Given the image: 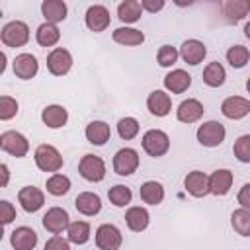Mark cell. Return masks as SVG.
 Wrapping results in <instances>:
<instances>
[{"instance_id": "60d3db41", "label": "cell", "mask_w": 250, "mask_h": 250, "mask_svg": "<svg viewBox=\"0 0 250 250\" xmlns=\"http://www.w3.org/2000/svg\"><path fill=\"white\" fill-rule=\"evenodd\" d=\"M178 49L172 47V45H162L158 49V55H156V61L160 66H172L176 61H178Z\"/></svg>"}, {"instance_id": "f1b7e54d", "label": "cell", "mask_w": 250, "mask_h": 250, "mask_svg": "<svg viewBox=\"0 0 250 250\" xmlns=\"http://www.w3.org/2000/svg\"><path fill=\"white\" fill-rule=\"evenodd\" d=\"M141 14H143V8H141V2H137V0H123L117 6V18L123 23H135V21H139L141 20Z\"/></svg>"}, {"instance_id": "5b68a950", "label": "cell", "mask_w": 250, "mask_h": 250, "mask_svg": "<svg viewBox=\"0 0 250 250\" xmlns=\"http://www.w3.org/2000/svg\"><path fill=\"white\" fill-rule=\"evenodd\" d=\"M78 172L88 182H102L105 178V162L96 154H84L78 162Z\"/></svg>"}, {"instance_id": "7a4b0ae2", "label": "cell", "mask_w": 250, "mask_h": 250, "mask_svg": "<svg viewBox=\"0 0 250 250\" xmlns=\"http://www.w3.org/2000/svg\"><path fill=\"white\" fill-rule=\"evenodd\" d=\"M33 158H35L37 168L43 170V172L57 174L62 168V156L53 145H39L33 152Z\"/></svg>"}, {"instance_id": "ac0fdd59", "label": "cell", "mask_w": 250, "mask_h": 250, "mask_svg": "<svg viewBox=\"0 0 250 250\" xmlns=\"http://www.w3.org/2000/svg\"><path fill=\"white\" fill-rule=\"evenodd\" d=\"M146 107L156 117H166L172 111V100L164 90H154L146 98Z\"/></svg>"}, {"instance_id": "484cf974", "label": "cell", "mask_w": 250, "mask_h": 250, "mask_svg": "<svg viewBox=\"0 0 250 250\" xmlns=\"http://www.w3.org/2000/svg\"><path fill=\"white\" fill-rule=\"evenodd\" d=\"M148 221H150V215L145 207H129L125 213V223L133 232L145 230L148 227Z\"/></svg>"}, {"instance_id": "c3c4849f", "label": "cell", "mask_w": 250, "mask_h": 250, "mask_svg": "<svg viewBox=\"0 0 250 250\" xmlns=\"http://www.w3.org/2000/svg\"><path fill=\"white\" fill-rule=\"evenodd\" d=\"M2 236H4V227L0 225V240H2Z\"/></svg>"}, {"instance_id": "3957f363", "label": "cell", "mask_w": 250, "mask_h": 250, "mask_svg": "<svg viewBox=\"0 0 250 250\" xmlns=\"http://www.w3.org/2000/svg\"><path fill=\"white\" fill-rule=\"evenodd\" d=\"M141 143H143L145 152L148 156H154V158L164 156L168 152V148H170V137L164 131H160V129H148L143 135Z\"/></svg>"}, {"instance_id": "5bb4252c", "label": "cell", "mask_w": 250, "mask_h": 250, "mask_svg": "<svg viewBox=\"0 0 250 250\" xmlns=\"http://www.w3.org/2000/svg\"><path fill=\"white\" fill-rule=\"evenodd\" d=\"M178 55L184 59V62L195 66V64H199V62L205 59V55H207V47H205L199 39H188V41L182 43Z\"/></svg>"}, {"instance_id": "8fae6325", "label": "cell", "mask_w": 250, "mask_h": 250, "mask_svg": "<svg viewBox=\"0 0 250 250\" xmlns=\"http://www.w3.org/2000/svg\"><path fill=\"white\" fill-rule=\"evenodd\" d=\"M84 20H86L88 29H90V31H96V33L104 31V29L109 25V21H111L107 8L102 6V4H94V6H90V8L86 10Z\"/></svg>"}, {"instance_id": "836d02e7", "label": "cell", "mask_w": 250, "mask_h": 250, "mask_svg": "<svg viewBox=\"0 0 250 250\" xmlns=\"http://www.w3.org/2000/svg\"><path fill=\"white\" fill-rule=\"evenodd\" d=\"M47 191L51 193V195H55V197H59V195H64L68 189H70V178L68 176H64V174H53L49 180H47Z\"/></svg>"}, {"instance_id": "7402d4cb", "label": "cell", "mask_w": 250, "mask_h": 250, "mask_svg": "<svg viewBox=\"0 0 250 250\" xmlns=\"http://www.w3.org/2000/svg\"><path fill=\"white\" fill-rule=\"evenodd\" d=\"M189 84H191V76L182 68H176L164 76V88L172 94H184L189 88Z\"/></svg>"}, {"instance_id": "f35d334b", "label": "cell", "mask_w": 250, "mask_h": 250, "mask_svg": "<svg viewBox=\"0 0 250 250\" xmlns=\"http://www.w3.org/2000/svg\"><path fill=\"white\" fill-rule=\"evenodd\" d=\"M232 150H234V156H236L240 162H244V164L250 162V135L238 137V139L234 141Z\"/></svg>"}, {"instance_id": "603a6c76", "label": "cell", "mask_w": 250, "mask_h": 250, "mask_svg": "<svg viewBox=\"0 0 250 250\" xmlns=\"http://www.w3.org/2000/svg\"><path fill=\"white\" fill-rule=\"evenodd\" d=\"M41 121L49 127V129H59L62 125H66L68 121V111L62 107V105H47L43 111H41Z\"/></svg>"}, {"instance_id": "ba28073f", "label": "cell", "mask_w": 250, "mask_h": 250, "mask_svg": "<svg viewBox=\"0 0 250 250\" xmlns=\"http://www.w3.org/2000/svg\"><path fill=\"white\" fill-rule=\"evenodd\" d=\"M0 143H2V148L16 156V158H23L29 150V141L20 133V131H6L0 135Z\"/></svg>"}, {"instance_id": "7c38bea8", "label": "cell", "mask_w": 250, "mask_h": 250, "mask_svg": "<svg viewBox=\"0 0 250 250\" xmlns=\"http://www.w3.org/2000/svg\"><path fill=\"white\" fill-rule=\"evenodd\" d=\"M18 201L21 203L23 211L27 213H35L43 207L45 203V193L39 189V188H33V186H25L18 191Z\"/></svg>"}, {"instance_id": "ab89813d", "label": "cell", "mask_w": 250, "mask_h": 250, "mask_svg": "<svg viewBox=\"0 0 250 250\" xmlns=\"http://www.w3.org/2000/svg\"><path fill=\"white\" fill-rule=\"evenodd\" d=\"M18 113V102L12 96H0V121H8L16 117Z\"/></svg>"}, {"instance_id": "7bdbcfd3", "label": "cell", "mask_w": 250, "mask_h": 250, "mask_svg": "<svg viewBox=\"0 0 250 250\" xmlns=\"http://www.w3.org/2000/svg\"><path fill=\"white\" fill-rule=\"evenodd\" d=\"M43 250H70V244L66 238L59 236V234H53L47 242H45V248Z\"/></svg>"}, {"instance_id": "277c9868", "label": "cell", "mask_w": 250, "mask_h": 250, "mask_svg": "<svg viewBox=\"0 0 250 250\" xmlns=\"http://www.w3.org/2000/svg\"><path fill=\"white\" fill-rule=\"evenodd\" d=\"M195 135H197L199 145L213 148V146H219L225 141L227 131H225V125L219 123V121H205L203 125L197 127V133Z\"/></svg>"}, {"instance_id": "d6986e66", "label": "cell", "mask_w": 250, "mask_h": 250, "mask_svg": "<svg viewBox=\"0 0 250 250\" xmlns=\"http://www.w3.org/2000/svg\"><path fill=\"white\" fill-rule=\"evenodd\" d=\"M184 186H186L188 193L193 197H205L209 193V180H207V174L201 170L189 172L184 180Z\"/></svg>"}, {"instance_id": "d6a6232c", "label": "cell", "mask_w": 250, "mask_h": 250, "mask_svg": "<svg viewBox=\"0 0 250 250\" xmlns=\"http://www.w3.org/2000/svg\"><path fill=\"white\" fill-rule=\"evenodd\" d=\"M230 225L240 236H248L250 234V209H244V207L236 209L230 217Z\"/></svg>"}, {"instance_id": "b9f144b4", "label": "cell", "mask_w": 250, "mask_h": 250, "mask_svg": "<svg viewBox=\"0 0 250 250\" xmlns=\"http://www.w3.org/2000/svg\"><path fill=\"white\" fill-rule=\"evenodd\" d=\"M16 219V207L6 201V199H0V225H10L12 221Z\"/></svg>"}, {"instance_id": "f546056e", "label": "cell", "mask_w": 250, "mask_h": 250, "mask_svg": "<svg viewBox=\"0 0 250 250\" xmlns=\"http://www.w3.org/2000/svg\"><path fill=\"white\" fill-rule=\"evenodd\" d=\"M225 78H227V72H225V66L217 61L209 62L205 68H203V82L211 88H219L225 84Z\"/></svg>"}, {"instance_id": "7dc6e473", "label": "cell", "mask_w": 250, "mask_h": 250, "mask_svg": "<svg viewBox=\"0 0 250 250\" xmlns=\"http://www.w3.org/2000/svg\"><path fill=\"white\" fill-rule=\"evenodd\" d=\"M6 64H8V59H6V55L0 51V74H4V70H6Z\"/></svg>"}, {"instance_id": "e0dca14e", "label": "cell", "mask_w": 250, "mask_h": 250, "mask_svg": "<svg viewBox=\"0 0 250 250\" xmlns=\"http://www.w3.org/2000/svg\"><path fill=\"white\" fill-rule=\"evenodd\" d=\"M209 180V193L213 195H227L232 188V172L227 170V168H221V170H215L211 176H207Z\"/></svg>"}, {"instance_id": "8992f818", "label": "cell", "mask_w": 250, "mask_h": 250, "mask_svg": "<svg viewBox=\"0 0 250 250\" xmlns=\"http://www.w3.org/2000/svg\"><path fill=\"white\" fill-rule=\"evenodd\" d=\"M121 242H123V236L115 225L104 223L96 229V246L100 250H119Z\"/></svg>"}, {"instance_id": "681fc988", "label": "cell", "mask_w": 250, "mask_h": 250, "mask_svg": "<svg viewBox=\"0 0 250 250\" xmlns=\"http://www.w3.org/2000/svg\"><path fill=\"white\" fill-rule=\"evenodd\" d=\"M0 148H2V143H0Z\"/></svg>"}, {"instance_id": "9a60e30c", "label": "cell", "mask_w": 250, "mask_h": 250, "mask_svg": "<svg viewBox=\"0 0 250 250\" xmlns=\"http://www.w3.org/2000/svg\"><path fill=\"white\" fill-rule=\"evenodd\" d=\"M12 68H14V74H16L18 78L29 80V78H33V76L37 74L39 62H37V59H35L31 53H21V55H18V57L14 59Z\"/></svg>"}, {"instance_id": "bcb514c9", "label": "cell", "mask_w": 250, "mask_h": 250, "mask_svg": "<svg viewBox=\"0 0 250 250\" xmlns=\"http://www.w3.org/2000/svg\"><path fill=\"white\" fill-rule=\"evenodd\" d=\"M8 182H10V170H8L6 164L0 162V188H6Z\"/></svg>"}, {"instance_id": "1f68e13d", "label": "cell", "mask_w": 250, "mask_h": 250, "mask_svg": "<svg viewBox=\"0 0 250 250\" xmlns=\"http://www.w3.org/2000/svg\"><path fill=\"white\" fill-rule=\"evenodd\" d=\"M66 234H68V242H72V244H86L90 240V225L86 221L68 223Z\"/></svg>"}, {"instance_id": "9c48e42d", "label": "cell", "mask_w": 250, "mask_h": 250, "mask_svg": "<svg viewBox=\"0 0 250 250\" xmlns=\"http://www.w3.org/2000/svg\"><path fill=\"white\" fill-rule=\"evenodd\" d=\"M70 66H72V55L66 49L57 47L47 55V70L53 76H64L70 70Z\"/></svg>"}, {"instance_id": "8d00e7d4", "label": "cell", "mask_w": 250, "mask_h": 250, "mask_svg": "<svg viewBox=\"0 0 250 250\" xmlns=\"http://www.w3.org/2000/svg\"><path fill=\"white\" fill-rule=\"evenodd\" d=\"M117 133H119V137L125 139V141L135 139V137L139 135V121H137L135 117H123V119H119V123H117Z\"/></svg>"}, {"instance_id": "6da1fadb", "label": "cell", "mask_w": 250, "mask_h": 250, "mask_svg": "<svg viewBox=\"0 0 250 250\" xmlns=\"http://www.w3.org/2000/svg\"><path fill=\"white\" fill-rule=\"evenodd\" d=\"M0 39L6 47H14V49L23 47L29 41V27L25 21H20V20L8 21L0 31Z\"/></svg>"}, {"instance_id": "4316f807", "label": "cell", "mask_w": 250, "mask_h": 250, "mask_svg": "<svg viewBox=\"0 0 250 250\" xmlns=\"http://www.w3.org/2000/svg\"><path fill=\"white\" fill-rule=\"evenodd\" d=\"M139 195H141V199H143L145 203H148V205H158V203H162V199H164V188H162L160 182L148 180V182H145V184L141 186Z\"/></svg>"}, {"instance_id": "83f0119b", "label": "cell", "mask_w": 250, "mask_h": 250, "mask_svg": "<svg viewBox=\"0 0 250 250\" xmlns=\"http://www.w3.org/2000/svg\"><path fill=\"white\" fill-rule=\"evenodd\" d=\"M113 41L119 45L135 47V45H141L145 41V33L141 29H135V27H117L113 31Z\"/></svg>"}, {"instance_id": "d590c367", "label": "cell", "mask_w": 250, "mask_h": 250, "mask_svg": "<svg viewBox=\"0 0 250 250\" xmlns=\"http://www.w3.org/2000/svg\"><path fill=\"white\" fill-rule=\"evenodd\" d=\"M107 197H109V201H111L115 207H125V205H129V203H131V197H133V193H131V189H129L127 186H123V184H117V186L109 188V191H107Z\"/></svg>"}, {"instance_id": "4dcf8cb0", "label": "cell", "mask_w": 250, "mask_h": 250, "mask_svg": "<svg viewBox=\"0 0 250 250\" xmlns=\"http://www.w3.org/2000/svg\"><path fill=\"white\" fill-rule=\"evenodd\" d=\"M35 39H37V43H39L41 47H53V45L59 43V39H61V31H59L57 25L45 21V23H41V25L37 27V31H35Z\"/></svg>"}, {"instance_id": "74e56055", "label": "cell", "mask_w": 250, "mask_h": 250, "mask_svg": "<svg viewBox=\"0 0 250 250\" xmlns=\"http://www.w3.org/2000/svg\"><path fill=\"white\" fill-rule=\"evenodd\" d=\"M223 10L227 16H230L234 21L236 20H242L248 16V10H250V4L248 2H242V0H234V2H225L223 4Z\"/></svg>"}, {"instance_id": "cb8c5ba5", "label": "cell", "mask_w": 250, "mask_h": 250, "mask_svg": "<svg viewBox=\"0 0 250 250\" xmlns=\"http://www.w3.org/2000/svg\"><path fill=\"white\" fill-rule=\"evenodd\" d=\"M84 133H86L88 143H92L96 146L105 145L109 141V137H111V129H109V125L105 121H92V123H88Z\"/></svg>"}, {"instance_id": "f6af8a7d", "label": "cell", "mask_w": 250, "mask_h": 250, "mask_svg": "<svg viewBox=\"0 0 250 250\" xmlns=\"http://www.w3.org/2000/svg\"><path fill=\"white\" fill-rule=\"evenodd\" d=\"M238 203H240L244 209H250V184H244V186L240 188Z\"/></svg>"}, {"instance_id": "d4e9b609", "label": "cell", "mask_w": 250, "mask_h": 250, "mask_svg": "<svg viewBox=\"0 0 250 250\" xmlns=\"http://www.w3.org/2000/svg\"><path fill=\"white\" fill-rule=\"evenodd\" d=\"M41 14L45 16L47 23H59L66 18V4L62 0H43L41 2Z\"/></svg>"}, {"instance_id": "2e32d148", "label": "cell", "mask_w": 250, "mask_h": 250, "mask_svg": "<svg viewBox=\"0 0 250 250\" xmlns=\"http://www.w3.org/2000/svg\"><path fill=\"white\" fill-rule=\"evenodd\" d=\"M203 111H205V109H203V104H201L199 100L188 98V100H184V102L178 105L176 117H178V121H182V123H195V121L201 119Z\"/></svg>"}, {"instance_id": "30bf717a", "label": "cell", "mask_w": 250, "mask_h": 250, "mask_svg": "<svg viewBox=\"0 0 250 250\" xmlns=\"http://www.w3.org/2000/svg\"><path fill=\"white\" fill-rule=\"evenodd\" d=\"M221 113L229 119H242L250 113V100L242 96H229L221 104Z\"/></svg>"}, {"instance_id": "52a82bcc", "label": "cell", "mask_w": 250, "mask_h": 250, "mask_svg": "<svg viewBox=\"0 0 250 250\" xmlns=\"http://www.w3.org/2000/svg\"><path fill=\"white\" fill-rule=\"evenodd\" d=\"M139 168V152L135 148H119L113 156V170L119 176H131Z\"/></svg>"}, {"instance_id": "4fadbf2b", "label": "cell", "mask_w": 250, "mask_h": 250, "mask_svg": "<svg viewBox=\"0 0 250 250\" xmlns=\"http://www.w3.org/2000/svg\"><path fill=\"white\" fill-rule=\"evenodd\" d=\"M68 219H70V217H68L66 209H62V207H51V209H47V213L43 215V227H45L49 232L59 234V232L66 230V227H68V223H70Z\"/></svg>"}, {"instance_id": "44dd1931", "label": "cell", "mask_w": 250, "mask_h": 250, "mask_svg": "<svg viewBox=\"0 0 250 250\" xmlns=\"http://www.w3.org/2000/svg\"><path fill=\"white\" fill-rule=\"evenodd\" d=\"M74 207L78 209V213H82L86 217H94L102 211V199H100V195H96L92 191H82L76 195Z\"/></svg>"}, {"instance_id": "ee69618b", "label": "cell", "mask_w": 250, "mask_h": 250, "mask_svg": "<svg viewBox=\"0 0 250 250\" xmlns=\"http://www.w3.org/2000/svg\"><path fill=\"white\" fill-rule=\"evenodd\" d=\"M141 8L146 12H158L164 8V0H141Z\"/></svg>"}, {"instance_id": "e575fe53", "label": "cell", "mask_w": 250, "mask_h": 250, "mask_svg": "<svg viewBox=\"0 0 250 250\" xmlns=\"http://www.w3.org/2000/svg\"><path fill=\"white\" fill-rule=\"evenodd\" d=\"M248 59H250V51H248V47H244V45H232V47L227 51V61H229V64H230L232 68H242V66H246Z\"/></svg>"}, {"instance_id": "ffe728a7", "label": "cell", "mask_w": 250, "mask_h": 250, "mask_svg": "<svg viewBox=\"0 0 250 250\" xmlns=\"http://www.w3.org/2000/svg\"><path fill=\"white\" fill-rule=\"evenodd\" d=\"M10 244L14 250H33L37 244V232L29 227H18L10 234Z\"/></svg>"}]
</instances>
